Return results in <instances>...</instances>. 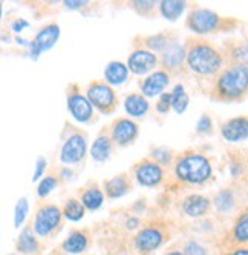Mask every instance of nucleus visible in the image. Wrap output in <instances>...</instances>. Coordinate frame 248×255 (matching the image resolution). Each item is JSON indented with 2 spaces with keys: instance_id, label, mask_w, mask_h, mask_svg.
<instances>
[{
  "instance_id": "7c9ffc66",
  "label": "nucleus",
  "mask_w": 248,
  "mask_h": 255,
  "mask_svg": "<svg viewBox=\"0 0 248 255\" xmlns=\"http://www.w3.org/2000/svg\"><path fill=\"white\" fill-rule=\"evenodd\" d=\"M57 187V179L55 177H44L41 182H40V185H38V196L40 197H44V196H48L54 188Z\"/></svg>"
},
{
  "instance_id": "20e7f679",
  "label": "nucleus",
  "mask_w": 248,
  "mask_h": 255,
  "mask_svg": "<svg viewBox=\"0 0 248 255\" xmlns=\"http://www.w3.org/2000/svg\"><path fill=\"white\" fill-rule=\"evenodd\" d=\"M219 23H221V18L218 14L209 9H202V8L193 11L189 17V26L192 28V31L198 34H209L215 31L219 26Z\"/></svg>"
},
{
  "instance_id": "37998d69",
  "label": "nucleus",
  "mask_w": 248,
  "mask_h": 255,
  "mask_svg": "<svg viewBox=\"0 0 248 255\" xmlns=\"http://www.w3.org/2000/svg\"><path fill=\"white\" fill-rule=\"evenodd\" d=\"M158 154H160V151L153 153V156H158ZM166 154H169V153L166 151ZM169 159H170V156H163V157H161V162H166V160H169Z\"/></svg>"
},
{
  "instance_id": "7ed1b4c3",
  "label": "nucleus",
  "mask_w": 248,
  "mask_h": 255,
  "mask_svg": "<svg viewBox=\"0 0 248 255\" xmlns=\"http://www.w3.org/2000/svg\"><path fill=\"white\" fill-rule=\"evenodd\" d=\"M189 66L201 75H210L221 67V55L209 44H196L187 54Z\"/></svg>"
},
{
  "instance_id": "4c0bfd02",
  "label": "nucleus",
  "mask_w": 248,
  "mask_h": 255,
  "mask_svg": "<svg viewBox=\"0 0 248 255\" xmlns=\"http://www.w3.org/2000/svg\"><path fill=\"white\" fill-rule=\"evenodd\" d=\"M28 25H29V23H28L26 20L18 18V20H15V21L12 23V29H14L15 32H20V31H23V28H28Z\"/></svg>"
},
{
  "instance_id": "9d476101",
  "label": "nucleus",
  "mask_w": 248,
  "mask_h": 255,
  "mask_svg": "<svg viewBox=\"0 0 248 255\" xmlns=\"http://www.w3.org/2000/svg\"><path fill=\"white\" fill-rule=\"evenodd\" d=\"M222 136L227 141L236 142L248 137V120L247 118H233L222 126Z\"/></svg>"
},
{
  "instance_id": "c03bdc74",
  "label": "nucleus",
  "mask_w": 248,
  "mask_h": 255,
  "mask_svg": "<svg viewBox=\"0 0 248 255\" xmlns=\"http://www.w3.org/2000/svg\"><path fill=\"white\" fill-rule=\"evenodd\" d=\"M169 255H184V254H181V252H173V254H169Z\"/></svg>"
},
{
  "instance_id": "79ce46f5",
  "label": "nucleus",
  "mask_w": 248,
  "mask_h": 255,
  "mask_svg": "<svg viewBox=\"0 0 248 255\" xmlns=\"http://www.w3.org/2000/svg\"><path fill=\"white\" fill-rule=\"evenodd\" d=\"M232 255H248V249H239V251L233 252Z\"/></svg>"
},
{
  "instance_id": "aec40b11",
  "label": "nucleus",
  "mask_w": 248,
  "mask_h": 255,
  "mask_svg": "<svg viewBox=\"0 0 248 255\" xmlns=\"http://www.w3.org/2000/svg\"><path fill=\"white\" fill-rule=\"evenodd\" d=\"M186 8V2H178V0H164L161 2V14L169 20H176L183 14Z\"/></svg>"
},
{
  "instance_id": "ddd939ff",
  "label": "nucleus",
  "mask_w": 248,
  "mask_h": 255,
  "mask_svg": "<svg viewBox=\"0 0 248 255\" xmlns=\"http://www.w3.org/2000/svg\"><path fill=\"white\" fill-rule=\"evenodd\" d=\"M137 133H138V127L130 120H120L114 127V139L120 145H126L130 141H133Z\"/></svg>"
},
{
  "instance_id": "c756f323",
  "label": "nucleus",
  "mask_w": 248,
  "mask_h": 255,
  "mask_svg": "<svg viewBox=\"0 0 248 255\" xmlns=\"http://www.w3.org/2000/svg\"><path fill=\"white\" fill-rule=\"evenodd\" d=\"M26 213H28V200L23 197L20 199L15 205V214H14V223L15 226L18 228L21 223H23L25 217H26Z\"/></svg>"
},
{
  "instance_id": "e433bc0d",
  "label": "nucleus",
  "mask_w": 248,
  "mask_h": 255,
  "mask_svg": "<svg viewBox=\"0 0 248 255\" xmlns=\"http://www.w3.org/2000/svg\"><path fill=\"white\" fill-rule=\"evenodd\" d=\"M198 131H209L210 127H212V123H210V118L209 117H202L198 123Z\"/></svg>"
},
{
  "instance_id": "58836bf2",
  "label": "nucleus",
  "mask_w": 248,
  "mask_h": 255,
  "mask_svg": "<svg viewBox=\"0 0 248 255\" xmlns=\"http://www.w3.org/2000/svg\"><path fill=\"white\" fill-rule=\"evenodd\" d=\"M153 5H155L153 2H133V6H135V8H141L143 11H144L146 8H147V9H150Z\"/></svg>"
},
{
  "instance_id": "473e14b6",
  "label": "nucleus",
  "mask_w": 248,
  "mask_h": 255,
  "mask_svg": "<svg viewBox=\"0 0 248 255\" xmlns=\"http://www.w3.org/2000/svg\"><path fill=\"white\" fill-rule=\"evenodd\" d=\"M147 46L155 51H161L164 46H166V38L163 35H155V37H150L147 38Z\"/></svg>"
},
{
  "instance_id": "72a5a7b5",
  "label": "nucleus",
  "mask_w": 248,
  "mask_h": 255,
  "mask_svg": "<svg viewBox=\"0 0 248 255\" xmlns=\"http://www.w3.org/2000/svg\"><path fill=\"white\" fill-rule=\"evenodd\" d=\"M170 106H172V94H164L161 97L160 103H158V106H156V110L160 113H167Z\"/></svg>"
},
{
  "instance_id": "cd10ccee",
  "label": "nucleus",
  "mask_w": 248,
  "mask_h": 255,
  "mask_svg": "<svg viewBox=\"0 0 248 255\" xmlns=\"http://www.w3.org/2000/svg\"><path fill=\"white\" fill-rule=\"evenodd\" d=\"M215 205L221 213L230 211L233 208V194L230 191H221L215 199Z\"/></svg>"
},
{
  "instance_id": "2f4dec72",
  "label": "nucleus",
  "mask_w": 248,
  "mask_h": 255,
  "mask_svg": "<svg viewBox=\"0 0 248 255\" xmlns=\"http://www.w3.org/2000/svg\"><path fill=\"white\" fill-rule=\"evenodd\" d=\"M233 57L239 61V64H248V44H242L238 46V48L233 51Z\"/></svg>"
},
{
  "instance_id": "f257e3e1",
  "label": "nucleus",
  "mask_w": 248,
  "mask_h": 255,
  "mask_svg": "<svg viewBox=\"0 0 248 255\" xmlns=\"http://www.w3.org/2000/svg\"><path fill=\"white\" fill-rule=\"evenodd\" d=\"M248 89V66L235 64L225 71L218 81V94L224 100L241 98Z\"/></svg>"
},
{
  "instance_id": "a19ab883",
  "label": "nucleus",
  "mask_w": 248,
  "mask_h": 255,
  "mask_svg": "<svg viewBox=\"0 0 248 255\" xmlns=\"http://www.w3.org/2000/svg\"><path fill=\"white\" fill-rule=\"evenodd\" d=\"M137 225H138V220L137 219H129L127 220V228H130V229L137 228Z\"/></svg>"
},
{
  "instance_id": "ea45409f",
  "label": "nucleus",
  "mask_w": 248,
  "mask_h": 255,
  "mask_svg": "<svg viewBox=\"0 0 248 255\" xmlns=\"http://www.w3.org/2000/svg\"><path fill=\"white\" fill-rule=\"evenodd\" d=\"M87 2H80V0H77V2H64V5L69 8V9H77V8H81L83 5H86Z\"/></svg>"
},
{
  "instance_id": "5701e85b",
  "label": "nucleus",
  "mask_w": 248,
  "mask_h": 255,
  "mask_svg": "<svg viewBox=\"0 0 248 255\" xmlns=\"http://www.w3.org/2000/svg\"><path fill=\"white\" fill-rule=\"evenodd\" d=\"M184 57H186L184 49L181 48V46L175 44V46H172V48H169V49L166 51L163 60H164V64H166V66H169V67H176V66H179V64L183 63Z\"/></svg>"
},
{
  "instance_id": "f3484780",
  "label": "nucleus",
  "mask_w": 248,
  "mask_h": 255,
  "mask_svg": "<svg viewBox=\"0 0 248 255\" xmlns=\"http://www.w3.org/2000/svg\"><path fill=\"white\" fill-rule=\"evenodd\" d=\"M207 210H209V200L202 196H190L184 202V211L192 217L202 216Z\"/></svg>"
},
{
  "instance_id": "4be33fe9",
  "label": "nucleus",
  "mask_w": 248,
  "mask_h": 255,
  "mask_svg": "<svg viewBox=\"0 0 248 255\" xmlns=\"http://www.w3.org/2000/svg\"><path fill=\"white\" fill-rule=\"evenodd\" d=\"M91 154L98 162L106 160L109 157V154H110V142H109V139L104 137V136H100L97 141L94 142L92 148H91Z\"/></svg>"
},
{
  "instance_id": "c9c22d12",
  "label": "nucleus",
  "mask_w": 248,
  "mask_h": 255,
  "mask_svg": "<svg viewBox=\"0 0 248 255\" xmlns=\"http://www.w3.org/2000/svg\"><path fill=\"white\" fill-rule=\"evenodd\" d=\"M44 168H46V159H44V157H38V160H37V167H35V173H34V176H32V180L40 179V176L43 174Z\"/></svg>"
},
{
  "instance_id": "b1692460",
  "label": "nucleus",
  "mask_w": 248,
  "mask_h": 255,
  "mask_svg": "<svg viewBox=\"0 0 248 255\" xmlns=\"http://www.w3.org/2000/svg\"><path fill=\"white\" fill-rule=\"evenodd\" d=\"M81 200H83V205L87 208V210L94 211V210H98V208L103 205V194L100 190L92 188V190H89L83 194Z\"/></svg>"
},
{
  "instance_id": "4468645a",
  "label": "nucleus",
  "mask_w": 248,
  "mask_h": 255,
  "mask_svg": "<svg viewBox=\"0 0 248 255\" xmlns=\"http://www.w3.org/2000/svg\"><path fill=\"white\" fill-rule=\"evenodd\" d=\"M167 84H169V75L166 72L163 71L155 72L149 78H146V81L143 83V94L146 97L160 95Z\"/></svg>"
},
{
  "instance_id": "c85d7f7f",
  "label": "nucleus",
  "mask_w": 248,
  "mask_h": 255,
  "mask_svg": "<svg viewBox=\"0 0 248 255\" xmlns=\"http://www.w3.org/2000/svg\"><path fill=\"white\" fill-rule=\"evenodd\" d=\"M235 239L239 242L248 240V213L244 214L235 226Z\"/></svg>"
},
{
  "instance_id": "2eb2a0df",
  "label": "nucleus",
  "mask_w": 248,
  "mask_h": 255,
  "mask_svg": "<svg viewBox=\"0 0 248 255\" xmlns=\"http://www.w3.org/2000/svg\"><path fill=\"white\" fill-rule=\"evenodd\" d=\"M161 242H163V236L155 229H144L143 233H140L137 239H135L137 248L141 251H152L160 246Z\"/></svg>"
},
{
  "instance_id": "1a4fd4ad",
  "label": "nucleus",
  "mask_w": 248,
  "mask_h": 255,
  "mask_svg": "<svg viewBox=\"0 0 248 255\" xmlns=\"http://www.w3.org/2000/svg\"><path fill=\"white\" fill-rule=\"evenodd\" d=\"M127 64L133 74L143 75L156 66V57H155V54H152L149 51H135L129 57Z\"/></svg>"
},
{
  "instance_id": "f8f14e48",
  "label": "nucleus",
  "mask_w": 248,
  "mask_h": 255,
  "mask_svg": "<svg viewBox=\"0 0 248 255\" xmlns=\"http://www.w3.org/2000/svg\"><path fill=\"white\" fill-rule=\"evenodd\" d=\"M137 179L144 187H153L163 179V171L160 165H156L155 162H146V164L137 168Z\"/></svg>"
},
{
  "instance_id": "6ab92c4d",
  "label": "nucleus",
  "mask_w": 248,
  "mask_h": 255,
  "mask_svg": "<svg viewBox=\"0 0 248 255\" xmlns=\"http://www.w3.org/2000/svg\"><path fill=\"white\" fill-rule=\"evenodd\" d=\"M106 191L109 197H121L129 191V183L123 176H117L106 183Z\"/></svg>"
},
{
  "instance_id": "6e6552de",
  "label": "nucleus",
  "mask_w": 248,
  "mask_h": 255,
  "mask_svg": "<svg viewBox=\"0 0 248 255\" xmlns=\"http://www.w3.org/2000/svg\"><path fill=\"white\" fill-rule=\"evenodd\" d=\"M60 211L55 206H44L38 211L35 219V231L40 236H46L58 225Z\"/></svg>"
},
{
  "instance_id": "412c9836",
  "label": "nucleus",
  "mask_w": 248,
  "mask_h": 255,
  "mask_svg": "<svg viewBox=\"0 0 248 255\" xmlns=\"http://www.w3.org/2000/svg\"><path fill=\"white\" fill-rule=\"evenodd\" d=\"M187 106H189V97L184 92V87L179 84L172 92V107L178 115H181V113H184Z\"/></svg>"
},
{
  "instance_id": "393cba45",
  "label": "nucleus",
  "mask_w": 248,
  "mask_h": 255,
  "mask_svg": "<svg viewBox=\"0 0 248 255\" xmlns=\"http://www.w3.org/2000/svg\"><path fill=\"white\" fill-rule=\"evenodd\" d=\"M87 242H86V237L83 234H72L69 239H67L63 245V248L67 251V252H72V254H77V252H81L84 251Z\"/></svg>"
},
{
  "instance_id": "dca6fc26",
  "label": "nucleus",
  "mask_w": 248,
  "mask_h": 255,
  "mask_svg": "<svg viewBox=\"0 0 248 255\" xmlns=\"http://www.w3.org/2000/svg\"><path fill=\"white\" fill-rule=\"evenodd\" d=\"M104 77L109 84H123L127 80V67L120 61H112L106 67Z\"/></svg>"
},
{
  "instance_id": "0eeeda50",
  "label": "nucleus",
  "mask_w": 248,
  "mask_h": 255,
  "mask_svg": "<svg viewBox=\"0 0 248 255\" xmlns=\"http://www.w3.org/2000/svg\"><path fill=\"white\" fill-rule=\"evenodd\" d=\"M86 153V141L81 134H74L66 141L61 148V160L64 164H75L81 160Z\"/></svg>"
},
{
  "instance_id": "f704fd0d",
  "label": "nucleus",
  "mask_w": 248,
  "mask_h": 255,
  "mask_svg": "<svg viewBox=\"0 0 248 255\" xmlns=\"http://www.w3.org/2000/svg\"><path fill=\"white\" fill-rule=\"evenodd\" d=\"M186 252H187V255H206L204 248L199 246L198 243H189Z\"/></svg>"
},
{
  "instance_id": "9b49d317",
  "label": "nucleus",
  "mask_w": 248,
  "mask_h": 255,
  "mask_svg": "<svg viewBox=\"0 0 248 255\" xmlns=\"http://www.w3.org/2000/svg\"><path fill=\"white\" fill-rule=\"evenodd\" d=\"M67 107H69L72 117L80 123H86L92 117V103L89 100H86L84 97L78 95V94L69 97Z\"/></svg>"
},
{
  "instance_id": "a211bd4d",
  "label": "nucleus",
  "mask_w": 248,
  "mask_h": 255,
  "mask_svg": "<svg viewBox=\"0 0 248 255\" xmlns=\"http://www.w3.org/2000/svg\"><path fill=\"white\" fill-rule=\"evenodd\" d=\"M126 110L132 117H143L149 110V103L141 95H130L126 98Z\"/></svg>"
},
{
  "instance_id": "39448f33",
  "label": "nucleus",
  "mask_w": 248,
  "mask_h": 255,
  "mask_svg": "<svg viewBox=\"0 0 248 255\" xmlns=\"http://www.w3.org/2000/svg\"><path fill=\"white\" fill-rule=\"evenodd\" d=\"M58 37H60V28L57 25H49L46 28H43L35 35L32 43L29 44L31 46V58L37 60L41 52L51 49L52 46L57 43Z\"/></svg>"
},
{
  "instance_id": "423d86ee",
  "label": "nucleus",
  "mask_w": 248,
  "mask_h": 255,
  "mask_svg": "<svg viewBox=\"0 0 248 255\" xmlns=\"http://www.w3.org/2000/svg\"><path fill=\"white\" fill-rule=\"evenodd\" d=\"M87 97H89V101L95 107H98L101 112H109L114 107V103H115V95H114V92H112V89L101 83H97L89 87Z\"/></svg>"
},
{
  "instance_id": "f03ea898",
  "label": "nucleus",
  "mask_w": 248,
  "mask_h": 255,
  "mask_svg": "<svg viewBox=\"0 0 248 255\" xmlns=\"http://www.w3.org/2000/svg\"><path fill=\"white\" fill-rule=\"evenodd\" d=\"M176 174L181 180L190 183H202L212 174V167L207 157L201 154H192L179 160L176 165Z\"/></svg>"
},
{
  "instance_id": "a878e982",
  "label": "nucleus",
  "mask_w": 248,
  "mask_h": 255,
  "mask_svg": "<svg viewBox=\"0 0 248 255\" xmlns=\"http://www.w3.org/2000/svg\"><path fill=\"white\" fill-rule=\"evenodd\" d=\"M83 214H84V206L78 200L72 199L64 205V216L69 220L77 222L83 217Z\"/></svg>"
},
{
  "instance_id": "bb28decb",
  "label": "nucleus",
  "mask_w": 248,
  "mask_h": 255,
  "mask_svg": "<svg viewBox=\"0 0 248 255\" xmlns=\"http://www.w3.org/2000/svg\"><path fill=\"white\" fill-rule=\"evenodd\" d=\"M18 249L25 254H31L37 249L35 239H34V236L29 229H25L23 233H21V236L18 239Z\"/></svg>"
}]
</instances>
